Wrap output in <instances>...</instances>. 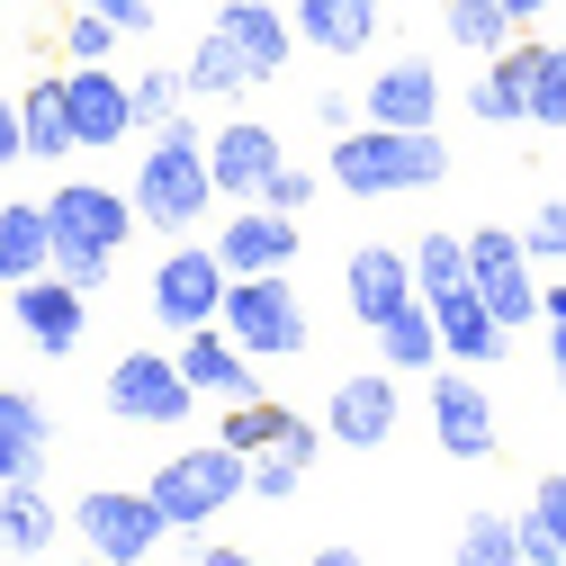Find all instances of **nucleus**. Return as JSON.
<instances>
[{
    "label": "nucleus",
    "instance_id": "nucleus-29",
    "mask_svg": "<svg viewBox=\"0 0 566 566\" xmlns=\"http://www.w3.org/2000/svg\"><path fill=\"white\" fill-rule=\"evenodd\" d=\"M243 82H252L243 45H234L226 28H207V36H198V54H189V91H198V99H226V91H243Z\"/></svg>",
    "mask_w": 566,
    "mask_h": 566
},
{
    "label": "nucleus",
    "instance_id": "nucleus-40",
    "mask_svg": "<svg viewBox=\"0 0 566 566\" xmlns=\"http://www.w3.org/2000/svg\"><path fill=\"white\" fill-rule=\"evenodd\" d=\"M82 10H99V19H117V28L135 36V28H154V10H163V0H82Z\"/></svg>",
    "mask_w": 566,
    "mask_h": 566
},
{
    "label": "nucleus",
    "instance_id": "nucleus-13",
    "mask_svg": "<svg viewBox=\"0 0 566 566\" xmlns=\"http://www.w3.org/2000/svg\"><path fill=\"white\" fill-rule=\"evenodd\" d=\"M342 297H350V315H360L369 333L378 324H396L422 289H413V252H396V243H369V252H350V270H342Z\"/></svg>",
    "mask_w": 566,
    "mask_h": 566
},
{
    "label": "nucleus",
    "instance_id": "nucleus-47",
    "mask_svg": "<svg viewBox=\"0 0 566 566\" xmlns=\"http://www.w3.org/2000/svg\"><path fill=\"white\" fill-rule=\"evenodd\" d=\"M0 289H10V270H0Z\"/></svg>",
    "mask_w": 566,
    "mask_h": 566
},
{
    "label": "nucleus",
    "instance_id": "nucleus-21",
    "mask_svg": "<svg viewBox=\"0 0 566 566\" xmlns=\"http://www.w3.org/2000/svg\"><path fill=\"white\" fill-rule=\"evenodd\" d=\"M360 117H378V126H432L441 117V73L422 54L387 63V73L369 82V99H360Z\"/></svg>",
    "mask_w": 566,
    "mask_h": 566
},
{
    "label": "nucleus",
    "instance_id": "nucleus-20",
    "mask_svg": "<svg viewBox=\"0 0 566 566\" xmlns=\"http://www.w3.org/2000/svg\"><path fill=\"white\" fill-rule=\"evenodd\" d=\"M324 432H333L342 450H378V441L396 432V378H387V369L342 378V387H333V422H324Z\"/></svg>",
    "mask_w": 566,
    "mask_h": 566
},
{
    "label": "nucleus",
    "instance_id": "nucleus-16",
    "mask_svg": "<svg viewBox=\"0 0 566 566\" xmlns=\"http://www.w3.org/2000/svg\"><path fill=\"white\" fill-rule=\"evenodd\" d=\"M432 432H441V450L450 459H485L494 450V405H485V387H476V369H441L432 378Z\"/></svg>",
    "mask_w": 566,
    "mask_h": 566
},
{
    "label": "nucleus",
    "instance_id": "nucleus-1",
    "mask_svg": "<svg viewBox=\"0 0 566 566\" xmlns=\"http://www.w3.org/2000/svg\"><path fill=\"white\" fill-rule=\"evenodd\" d=\"M441 171H450V145L432 126H378V117H360V126L333 135V189H350V198L432 189Z\"/></svg>",
    "mask_w": 566,
    "mask_h": 566
},
{
    "label": "nucleus",
    "instance_id": "nucleus-30",
    "mask_svg": "<svg viewBox=\"0 0 566 566\" xmlns=\"http://www.w3.org/2000/svg\"><path fill=\"white\" fill-rule=\"evenodd\" d=\"M450 36H459L468 54H494V45L522 36V19L504 10V0H450Z\"/></svg>",
    "mask_w": 566,
    "mask_h": 566
},
{
    "label": "nucleus",
    "instance_id": "nucleus-8",
    "mask_svg": "<svg viewBox=\"0 0 566 566\" xmlns=\"http://www.w3.org/2000/svg\"><path fill=\"white\" fill-rule=\"evenodd\" d=\"M422 297H432V324H441V360L485 369L494 350H504V333H513V324L485 306V289H476L468 270H459V279H441V289H422Z\"/></svg>",
    "mask_w": 566,
    "mask_h": 566
},
{
    "label": "nucleus",
    "instance_id": "nucleus-27",
    "mask_svg": "<svg viewBox=\"0 0 566 566\" xmlns=\"http://www.w3.org/2000/svg\"><path fill=\"white\" fill-rule=\"evenodd\" d=\"M19 135H28V163H63V154H82V135H73V99H63V82H36L19 99Z\"/></svg>",
    "mask_w": 566,
    "mask_h": 566
},
{
    "label": "nucleus",
    "instance_id": "nucleus-7",
    "mask_svg": "<svg viewBox=\"0 0 566 566\" xmlns=\"http://www.w3.org/2000/svg\"><path fill=\"white\" fill-rule=\"evenodd\" d=\"M45 217H54V252H117L135 226V198H117V189H99V180H63L54 198H45Z\"/></svg>",
    "mask_w": 566,
    "mask_h": 566
},
{
    "label": "nucleus",
    "instance_id": "nucleus-25",
    "mask_svg": "<svg viewBox=\"0 0 566 566\" xmlns=\"http://www.w3.org/2000/svg\"><path fill=\"white\" fill-rule=\"evenodd\" d=\"M369 36H378V0H297V45L360 54Z\"/></svg>",
    "mask_w": 566,
    "mask_h": 566
},
{
    "label": "nucleus",
    "instance_id": "nucleus-45",
    "mask_svg": "<svg viewBox=\"0 0 566 566\" xmlns=\"http://www.w3.org/2000/svg\"><path fill=\"white\" fill-rule=\"evenodd\" d=\"M504 10H513V19L531 28V19H548V0H504Z\"/></svg>",
    "mask_w": 566,
    "mask_h": 566
},
{
    "label": "nucleus",
    "instance_id": "nucleus-5",
    "mask_svg": "<svg viewBox=\"0 0 566 566\" xmlns=\"http://www.w3.org/2000/svg\"><path fill=\"white\" fill-rule=\"evenodd\" d=\"M226 289H234L226 252H217V243L198 252V243L180 234V252L154 270V324H163V333H198V324H217V315H226Z\"/></svg>",
    "mask_w": 566,
    "mask_h": 566
},
{
    "label": "nucleus",
    "instance_id": "nucleus-14",
    "mask_svg": "<svg viewBox=\"0 0 566 566\" xmlns=\"http://www.w3.org/2000/svg\"><path fill=\"white\" fill-rule=\"evenodd\" d=\"M63 99H73V135H82V154L117 145V135L135 126V82H117L108 63H73V73H63Z\"/></svg>",
    "mask_w": 566,
    "mask_h": 566
},
{
    "label": "nucleus",
    "instance_id": "nucleus-6",
    "mask_svg": "<svg viewBox=\"0 0 566 566\" xmlns=\"http://www.w3.org/2000/svg\"><path fill=\"white\" fill-rule=\"evenodd\" d=\"M73 531L91 539V557L135 566V557H154V548H163L171 513L154 504V485H145V494H117V485H99V494H82V504H73Z\"/></svg>",
    "mask_w": 566,
    "mask_h": 566
},
{
    "label": "nucleus",
    "instance_id": "nucleus-28",
    "mask_svg": "<svg viewBox=\"0 0 566 566\" xmlns=\"http://www.w3.org/2000/svg\"><path fill=\"white\" fill-rule=\"evenodd\" d=\"M378 350H387V369H441V324H432V297H413L396 324H378Z\"/></svg>",
    "mask_w": 566,
    "mask_h": 566
},
{
    "label": "nucleus",
    "instance_id": "nucleus-12",
    "mask_svg": "<svg viewBox=\"0 0 566 566\" xmlns=\"http://www.w3.org/2000/svg\"><path fill=\"white\" fill-rule=\"evenodd\" d=\"M82 297H91V289H73L63 270H36V279L10 289V315H19V333L45 350V360H63V350L82 342Z\"/></svg>",
    "mask_w": 566,
    "mask_h": 566
},
{
    "label": "nucleus",
    "instance_id": "nucleus-35",
    "mask_svg": "<svg viewBox=\"0 0 566 566\" xmlns=\"http://www.w3.org/2000/svg\"><path fill=\"white\" fill-rule=\"evenodd\" d=\"M180 108V73H145V82H135V126H163Z\"/></svg>",
    "mask_w": 566,
    "mask_h": 566
},
{
    "label": "nucleus",
    "instance_id": "nucleus-4",
    "mask_svg": "<svg viewBox=\"0 0 566 566\" xmlns=\"http://www.w3.org/2000/svg\"><path fill=\"white\" fill-rule=\"evenodd\" d=\"M217 324L252 350V360H289V350H306V306L289 289V270H234Z\"/></svg>",
    "mask_w": 566,
    "mask_h": 566
},
{
    "label": "nucleus",
    "instance_id": "nucleus-33",
    "mask_svg": "<svg viewBox=\"0 0 566 566\" xmlns=\"http://www.w3.org/2000/svg\"><path fill=\"white\" fill-rule=\"evenodd\" d=\"M117 36H126L117 19H99V10H82L73 28H63V54H73V63H108V54H117Z\"/></svg>",
    "mask_w": 566,
    "mask_h": 566
},
{
    "label": "nucleus",
    "instance_id": "nucleus-11",
    "mask_svg": "<svg viewBox=\"0 0 566 566\" xmlns=\"http://www.w3.org/2000/svg\"><path fill=\"white\" fill-rule=\"evenodd\" d=\"M217 441H234L243 459L279 450V459H297V468H315V450H324L315 422L289 413V405H270V396H226V432H217Z\"/></svg>",
    "mask_w": 566,
    "mask_h": 566
},
{
    "label": "nucleus",
    "instance_id": "nucleus-46",
    "mask_svg": "<svg viewBox=\"0 0 566 566\" xmlns=\"http://www.w3.org/2000/svg\"><path fill=\"white\" fill-rule=\"evenodd\" d=\"M548 360H557V387H566V324L548 333Z\"/></svg>",
    "mask_w": 566,
    "mask_h": 566
},
{
    "label": "nucleus",
    "instance_id": "nucleus-22",
    "mask_svg": "<svg viewBox=\"0 0 566 566\" xmlns=\"http://www.w3.org/2000/svg\"><path fill=\"white\" fill-rule=\"evenodd\" d=\"M217 28H226V36L243 45V63H252V82H270L279 63L297 54V19H279L270 0H226V10H217Z\"/></svg>",
    "mask_w": 566,
    "mask_h": 566
},
{
    "label": "nucleus",
    "instance_id": "nucleus-23",
    "mask_svg": "<svg viewBox=\"0 0 566 566\" xmlns=\"http://www.w3.org/2000/svg\"><path fill=\"white\" fill-rule=\"evenodd\" d=\"M45 450H54L45 405L19 396V387H0V485H10V476H45Z\"/></svg>",
    "mask_w": 566,
    "mask_h": 566
},
{
    "label": "nucleus",
    "instance_id": "nucleus-10",
    "mask_svg": "<svg viewBox=\"0 0 566 566\" xmlns=\"http://www.w3.org/2000/svg\"><path fill=\"white\" fill-rule=\"evenodd\" d=\"M189 396H198L189 369L163 360V350H126V360L108 369V413H126V422H180Z\"/></svg>",
    "mask_w": 566,
    "mask_h": 566
},
{
    "label": "nucleus",
    "instance_id": "nucleus-3",
    "mask_svg": "<svg viewBox=\"0 0 566 566\" xmlns=\"http://www.w3.org/2000/svg\"><path fill=\"white\" fill-rule=\"evenodd\" d=\"M234 494H252V459L234 441H207V450H180L154 468V504L171 513V531H207Z\"/></svg>",
    "mask_w": 566,
    "mask_h": 566
},
{
    "label": "nucleus",
    "instance_id": "nucleus-34",
    "mask_svg": "<svg viewBox=\"0 0 566 566\" xmlns=\"http://www.w3.org/2000/svg\"><path fill=\"white\" fill-rule=\"evenodd\" d=\"M522 243H531V261H566V198H539V207H531Z\"/></svg>",
    "mask_w": 566,
    "mask_h": 566
},
{
    "label": "nucleus",
    "instance_id": "nucleus-37",
    "mask_svg": "<svg viewBox=\"0 0 566 566\" xmlns=\"http://www.w3.org/2000/svg\"><path fill=\"white\" fill-rule=\"evenodd\" d=\"M531 522H548V539H557V557H566V476H539V494H531Z\"/></svg>",
    "mask_w": 566,
    "mask_h": 566
},
{
    "label": "nucleus",
    "instance_id": "nucleus-43",
    "mask_svg": "<svg viewBox=\"0 0 566 566\" xmlns=\"http://www.w3.org/2000/svg\"><path fill=\"white\" fill-rule=\"evenodd\" d=\"M315 117H324V135H342V126H360V108H350V99H333V91L315 99Z\"/></svg>",
    "mask_w": 566,
    "mask_h": 566
},
{
    "label": "nucleus",
    "instance_id": "nucleus-44",
    "mask_svg": "<svg viewBox=\"0 0 566 566\" xmlns=\"http://www.w3.org/2000/svg\"><path fill=\"white\" fill-rule=\"evenodd\" d=\"M539 315H548V324H566V279H557V289H539Z\"/></svg>",
    "mask_w": 566,
    "mask_h": 566
},
{
    "label": "nucleus",
    "instance_id": "nucleus-2",
    "mask_svg": "<svg viewBox=\"0 0 566 566\" xmlns=\"http://www.w3.org/2000/svg\"><path fill=\"white\" fill-rule=\"evenodd\" d=\"M207 207H217V163H207V145L189 135V117H163L145 163H135V217L163 226V234H189Z\"/></svg>",
    "mask_w": 566,
    "mask_h": 566
},
{
    "label": "nucleus",
    "instance_id": "nucleus-19",
    "mask_svg": "<svg viewBox=\"0 0 566 566\" xmlns=\"http://www.w3.org/2000/svg\"><path fill=\"white\" fill-rule=\"evenodd\" d=\"M180 369H189V387H198V396H261V378H252V350H243L226 324H198V333H180Z\"/></svg>",
    "mask_w": 566,
    "mask_h": 566
},
{
    "label": "nucleus",
    "instance_id": "nucleus-18",
    "mask_svg": "<svg viewBox=\"0 0 566 566\" xmlns=\"http://www.w3.org/2000/svg\"><path fill=\"white\" fill-rule=\"evenodd\" d=\"M217 252H226V270H289L297 261V226H289V207H234L226 217V234H217Z\"/></svg>",
    "mask_w": 566,
    "mask_h": 566
},
{
    "label": "nucleus",
    "instance_id": "nucleus-26",
    "mask_svg": "<svg viewBox=\"0 0 566 566\" xmlns=\"http://www.w3.org/2000/svg\"><path fill=\"white\" fill-rule=\"evenodd\" d=\"M54 504H45V485L36 476H10V485H0V548H10V557H45L54 548Z\"/></svg>",
    "mask_w": 566,
    "mask_h": 566
},
{
    "label": "nucleus",
    "instance_id": "nucleus-39",
    "mask_svg": "<svg viewBox=\"0 0 566 566\" xmlns=\"http://www.w3.org/2000/svg\"><path fill=\"white\" fill-rule=\"evenodd\" d=\"M108 261H117V252H54V270L73 279V289H99V279H108Z\"/></svg>",
    "mask_w": 566,
    "mask_h": 566
},
{
    "label": "nucleus",
    "instance_id": "nucleus-36",
    "mask_svg": "<svg viewBox=\"0 0 566 566\" xmlns=\"http://www.w3.org/2000/svg\"><path fill=\"white\" fill-rule=\"evenodd\" d=\"M297 476H306V468H297V459H279V450L252 459V494H270V504H279V494H297Z\"/></svg>",
    "mask_w": 566,
    "mask_h": 566
},
{
    "label": "nucleus",
    "instance_id": "nucleus-41",
    "mask_svg": "<svg viewBox=\"0 0 566 566\" xmlns=\"http://www.w3.org/2000/svg\"><path fill=\"white\" fill-rule=\"evenodd\" d=\"M522 566H566L557 539H548V522H531V513H522Z\"/></svg>",
    "mask_w": 566,
    "mask_h": 566
},
{
    "label": "nucleus",
    "instance_id": "nucleus-31",
    "mask_svg": "<svg viewBox=\"0 0 566 566\" xmlns=\"http://www.w3.org/2000/svg\"><path fill=\"white\" fill-rule=\"evenodd\" d=\"M459 557H468V566H513V557H522V522L476 513V522H468V539H459Z\"/></svg>",
    "mask_w": 566,
    "mask_h": 566
},
{
    "label": "nucleus",
    "instance_id": "nucleus-38",
    "mask_svg": "<svg viewBox=\"0 0 566 566\" xmlns=\"http://www.w3.org/2000/svg\"><path fill=\"white\" fill-rule=\"evenodd\" d=\"M306 198H315V180H306V171H289V163H279V171H270V189H261V207H289V217H297Z\"/></svg>",
    "mask_w": 566,
    "mask_h": 566
},
{
    "label": "nucleus",
    "instance_id": "nucleus-42",
    "mask_svg": "<svg viewBox=\"0 0 566 566\" xmlns=\"http://www.w3.org/2000/svg\"><path fill=\"white\" fill-rule=\"evenodd\" d=\"M28 154V135H19V99H0V171H10Z\"/></svg>",
    "mask_w": 566,
    "mask_h": 566
},
{
    "label": "nucleus",
    "instance_id": "nucleus-9",
    "mask_svg": "<svg viewBox=\"0 0 566 566\" xmlns=\"http://www.w3.org/2000/svg\"><path fill=\"white\" fill-rule=\"evenodd\" d=\"M468 279L485 289V306L504 315V324H531V315H539V279H531V243H522V234L476 226V243H468Z\"/></svg>",
    "mask_w": 566,
    "mask_h": 566
},
{
    "label": "nucleus",
    "instance_id": "nucleus-17",
    "mask_svg": "<svg viewBox=\"0 0 566 566\" xmlns=\"http://www.w3.org/2000/svg\"><path fill=\"white\" fill-rule=\"evenodd\" d=\"M207 163H217V198L252 207V198L270 189V171H279V135H270L261 117H234L217 145H207Z\"/></svg>",
    "mask_w": 566,
    "mask_h": 566
},
{
    "label": "nucleus",
    "instance_id": "nucleus-24",
    "mask_svg": "<svg viewBox=\"0 0 566 566\" xmlns=\"http://www.w3.org/2000/svg\"><path fill=\"white\" fill-rule=\"evenodd\" d=\"M0 270H10V289L36 270H54V217H45V198H10L0 207Z\"/></svg>",
    "mask_w": 566,
    "mask_h": 566
},
{
    "label": "nucleus",
    "instance_id": "nucleus-32",
    "mask_svg": "<svg viewBox=\"0 0 566 566\" xmlns=\"http://www.w3.org/2000/svg\"><path fill=\"white\" fill-rule=\"evenodd\" d=\"M531 126H566V45H539V73H531Z\"/></svg>",
    "mask_w": 566,
    "mask_h": 566
},
{
    "label": "nucleus",
    "instance_id": "nucleus-15",
    "mask_svg": "<svg viewBox=\"0 0 566 566\" xmlns=\"http://www.w3.org/2000/svg\"><path fill=\"white\" fill-rule=\"evenodd\" d=\"M531 73H539V45H531V36L494 45L485 73L468 82V117H485V126H531Z\"/></svg>",
    "mask_w": 566,
    "mask_h": 566
}]
</instances>
